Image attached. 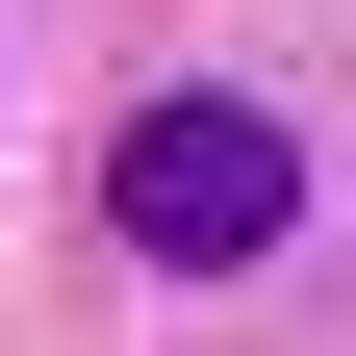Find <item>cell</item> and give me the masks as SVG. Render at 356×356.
Listing matches in <instances>:
<instances>
[{
    "mask_svg": "<svg viewBox=\"0 0 356 356\" xmlns=\"http://www.w3.org/2000/svg\"><path fill=\"white\" fill-rule=\"evenodd\" d=\"M280 204H305V153H280L254 102H127V153H102V229L178 254V280H254Z\"/></svg>",
    "mask_w": 356,
    "mask_h": 356,
    "instance_id": "6da1fadb",
    "label": "cell"
}]
</instances>
